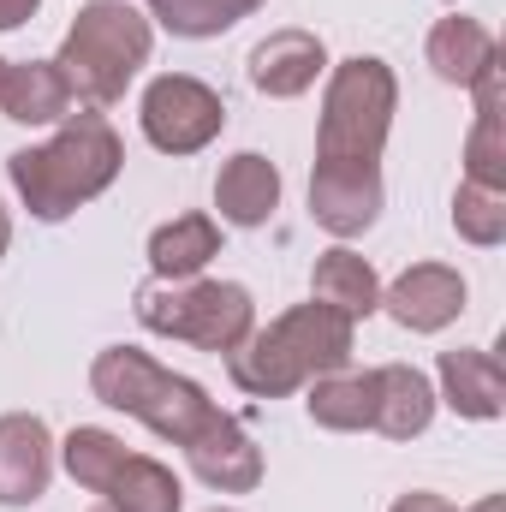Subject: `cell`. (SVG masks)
Masks as SVG:
<instances>
[{
	"label": "cell",
	"mask_w": 506,
	"mask_h": 512,
	"mask_svg": "<svg viewBox=\"0 0 506 512\" xmlns=\"http://www.w3.org/2000/svg\"><path fill=\"white\" fill-rule=\"evenodd\" d=\"M453 227H459V239L465 245H477V251H495L506 239V191H489V185H459L453 191Z\"/></svg>",
	"instance_id": "cell-24"
},
{
	"label": "cell",
	"mask_w": 506,
	"mask_h": 512,
	"mask_svg": "<svg viewBox=\"0 0 506 512\" xmlns=\"http://www.w3.org/2000/svg\"><path fill=\"white\" fill-rule=\"evenodd\" d=\"M435 399H447L471 423H495L506 411V376L495 364V352H477V346L441 352V393Z\"/></svg>",
	"instance_id": "cell-15"
},
{
	"label": "cell",
	"mask_w": 506,
	"mask_h": 512,
	"mask_svg": "<svg viewBox=\"0 0 506 512\" xmlns=\"http://www.w3.org/2000/svg\"><path fill=\"white\" fill-rule=\"evenodd\" d=\"M0 114L12 126H60L72 114V90L54 60H6L0 78Z\"/></svg>",
	"instance_id": "cell-14"
},
{
	"label": "cell",
	"mask_w": 506,
	"mask_h": 512,
	"mask_svg": "<svg viewBox=\"0 0 506 512\" xmlns=\"http://www.w3.org/2000/svg\"><path fill=\"white\" fill-rule=\"evenodd\" d=\"M310 215L334 239L370 233L381 215V167H310Z\"/></svg>",
	"instance_id": "cell-10"
},
{
	"label": "cell",
	"mask_w": 506,
	"mask_h": 512,
	"mask_svg": "<svg viewBox=\"0 0 506 512\" xmlns=\"http://www.w3.org/2000/svg\"><path fill=\"white\" fill-rule=\"evenodd\" d=\"M387 512H459V507H453L447 495H429V489H411V495H399V501H393Z\"/></svg>",
	"instance_id": "cell-26"
},
{
	"label": "cell",
	"mask_w": 506,
	"mask_h": 512,
	"mask_svg": "<svg viewBox=\"0 0 506 512\" xmlns=\"http://www.w3.org/2000/svg\"><path fill=\"white\" fill-rule=\"evenodd\" d=\"M399 108V78L376 54H352L328 72L322 120H316V167H381L387 131Z\"/></svg>",
	"instance_id": "cell-5"
},
{
	"label": "cell",
	"mask_w": 506,
	"mask_h": 512,
	"mask_svg": "<svg viewBox=\"0 0 506 512\" xmlns=\"http://www.w3.org/2000/svg\"><path fill=\"white\" fill-rule=\"evenodd\" d=\"M90 512H114V507H108V501H102V507H90Z\"/></svg>",
	"instance_id": "cell-29"
},
{
	"label": "cell",
	"mask_w": 506,
	"mask_h": 512,
	"mask_svg": "<svg viewBox=\"0 0 506 512\" xmlns=\"http://www.w3.org/2000/svg\"><path fill=\"white\" fill-rule=\"evenodd\" d=\"M102 501L114 512H179L185 507V483L149 459V453H126V465L114 471V483L102 489Z\"/></svg>",
	"instance_id": "cell-21"
},
{
	"label": "cell",
	"mask_w": 506,
	"mask_h": 512,
	"mask_svg": "<svg viewBox=\"0 0 506 512\" xmlns=\"http://www.w3.org/2000/svg\"><path fill=\"white\" fill-rule=\"evenodd\" d=\"M215 209L227 227H268L280 209V167L262 149H239L215 173Z\"/></svg>",
	"instance_id": "cell-12"
},
{
	"label": "cell",
	"mask_w": 506,
	"mask_h": 512,
	"mask_svg": "<svg viewBox=\"0 0 506 512\" xmlns=\"http://www.w3.org/2000/svg\"><path fill=\"white\" fill-rule=\"evenodd\" d=\"M6 251H12V215L0 209V262H6Z\"/></svg>",
	"instance_id": "cell-28"
},
{
	"label": "cell",
	"mask_w": 506,
	"mask_h": 512,
	"mask_svg": "<svg viewBox=\"0 0 506 512\" xmlns=\"http://www.w3.org/2000/svg\"><path fill=\"white\" fill-rule=\"evenodd\" d=\"M447 6H459V0H447Z\"/></svg>",
	"instance_id": "cell-32"
},
{
	"label": "cell",
	"mask_w": 506,
	"mask_h": 512,
	"mask_svg": "<svg viewBox=\"0 0 506 512\" xmlns=\"http://www.w3.org/2000/svg\"><path fill=\"white\" fill-rule=\"evenodd\" d=\"M0 78H6V60H0Z\"/></svg>",
	"instance_id": "cell-31"
},
{
	"label": "cell",
	"mask_w": 506,
	"mask_h": 512,
	"mask_svg": "<svg viewBox=\"0 0 506 512\" xmlns=\"http://www.w3.org/2000/svg\"><path fill=\"white\" fill-rule=\"evenodd\" d=\"M352 352H358V322L310 298V304H292L286 316H274L268 328H251V340L239 352H227V376L251 399H286L316 376L352 370Z\"/></svg>",
	"instance_id": "cell-2"
},
{
	"label": "cell",
	"mask_w": 506,
	"mask_h": 512,
	"mask_svg": "<svg viewBox=\"0 0 506 512\" xmlns=\"http://www.w3.org/2000/svg\"><path fill=\"white\" fill-rule=\"evenodd\" d=\"M221 256V221L215 215H173L149 233V268L155 280H197Z\"/></svg>",
	"instance_id": "cell-18"
},
{
	"label": "cell",
	"mask_w": 506,
	"mask_h": 512,
	"mask_svg": "<svg viewBox=\"0 0 506 512\" xmlns=\"http://www.w3.org/2000/svg\"><path fill=\"white\" fill-rule=\"evenodd\" d=\"M328 72V48L316 30H274L251 48V84L274 102H292L304 90H316V78Z\"/></svg>",
	"instance_id": "cell-11"
},
{
	"label": "cell",
	"mask_w": 506,
	"mask_h": 512,
	"mask_svg": "<svg viewBox=\"0 0 506 512\" xmlns=\"http://www.w3.org/2000/svg\"><path fill=\"white\" fill-rule=\"evenodd\" d=\"M465 298H471V286H465L459 268H447V262H417V268H405V274L381 292V310H387L405 334H441L447 322L465 316Z\"/></svg>",
	"instance_id": "cell-8"
},
{
	"label": "cell",
	"mask_w": 506,
	"mask_h": 512,
	"mask_svg": "<svg viewBox=\"0 0 506 512\" xmlns=\"http://www.w3.org/2000/svg\"><path fill=\"white\" fill-rule=\"evenodd\" d=\"M137 120H143V137L161 155H197L221 137L227 102L191 72H161V78H149V90L137 102Z\"/></svg>",
	"instance_id": "cell-7"
},
{
	"label": "cell",
	"mask_w": 506,
	"mask_h": 512,
	"mask_svg": "<svg viewBox=\"0 0 506 512\" xmlns=\"http://www.w3.org/2000/svg\"><path fill=\"white\" fill-rule=\"evenodd\" d=\"M137 322L161 340H185L197 352H239L256 328V298L239 280H149L131 298Z\"/></svg>",
	"instance_id": "cell-6"
},
{
	"label": "cell",
	"mask_w": 506,
	"mask_h": 512,
	"mask_svg": "<svg viewBox=\"0 0 506 512\" xmlns=\"http://www.w3.org/2000/svg\"><path fill=\"white\" fill-rule=\"evenodd\" d=\"M90 393H96L108 411L137 417L143 429H155V435L173 441V447L203 441V435L227 417L191 376H173L167 364H155V358L137 352V346H108V352H96V364H90Z\"/></svg>",
	"instance_id": "cell-3"
},
{
	"label": "cell",
	"mask_w": 506,
	"mask_h": 512,
	"mask_svg": "<svg viewBox=\"0 0 506 512\" xmlns=\"http://www.w3.org/2000/svg\"><path fill=\"white\" fill-rule=\"evenodd\" d=\"M54 477V435L36 411L0 417V507H30L48 495Z\"/></svg>",
	"instance_id": "cell-9"
},
{
	"label": "cell",
	"mask_w": 506,
	"mask_h": 512,
	"mask_svg": "<svg viewBox=\"0 0 506 512\" xmlns=\"http://www.w3.org/2000/svg\"><path fill=\"white\" fill-rule=\"evenodd\" d=\"M429 72L441 78V84H459V90H471L495 60H501V42L477 24V18H465V12H453V18H441L435 30H429Z\"/></svg>",
	"instance_id": "cell-16"
},
{
	"label": "cell",
	"mask_w": 506,
	"mask_h": 512,
	"mask_svg": "<svg viewBox=\"0 0 506 512\" xmlns=\"http://www.w3.org/2000/svg\"><path fill=\"white\" fill-rule=\"evenodd\" d=\"M60 459H66V477L90 495H102L114 483V471L126 465V441L114 429H96V423H78L66 441H60Z\"/></svg>",
	"instance_id": "cell-22"
},
{
	"label": "cell",
	"mask_w": 506,
	"mask_h": 512,
	"mask_svg": "<svg viewBox=\"0 0 506 512\" xmlns=\"http://www.w3.org/2000/svg\"><path fill=\"white\" fill-rule=\"evenodd\" d=\"M465 179L506 191V137H501V114H477V126L465 137Z\"/></svg>",
	"instance_id": "cell-25"
},
{
	"label": "cell",
	"mask_w": 506,
	"mask_h": 512,
	"mask_svg": "<svg viewBox=\"0 0 506 512\" xmlns=\"http://www.w3.org/2000/svg\"><path fill=\"white\" fill-rule=\"evenodd\" d=\"M209 512H233V507H209Z\"/></svg>",
	"instance_id": "cell-30"
},
{
	"label": "cell",
	"mask_w": 506,
	"mask_h": 512,
	"mask_svg": "<svg viewBox=\"0 0 506 512\" xmlns=\"http://www.w3.org/2000/svg\"><path fill=\"white\" fill-rule=\"evenodd\" d=\"M126 167V143L102 114H66L60 131L36 149H12L6 155V179L24 197V209L36 221H66L84 203H96Z\"/></svg>",
	"instance_id": "cell-1"
},
{
	"label": "cell",
	"mask_w": 506,
	"mask_h": 512,
	"mask_svg": "<svg viewBox=\"0 0 506 512\" xmlns=\"http://www.w3.org/2000/svg\"><path fill=\"white\" fill-rule=\"evenodd\" d=\"M149 48H155V24L131 0H90V6H78L54 66H60L72 102L114 108L131 90V78L149 66Z\"/></svg>",
	"instance_id": "cell-4"
},
{
	"label": "cell",
	"mask_w": 506,
	"mask_h": 512,
	"mask_svg": "<svg viewBox=\"0 0 506 512\" xmlns=\"http://www.w3.org/2000/svg\"><path fill=\"white\" fill-rule=\"evenodd\" d=\"M185 459H191V471H197L215 495H251L256 483H262V447L245 435L239 417H221L203 441L185 447Z\"/></svg>",
	"instance_id": "cell-13"
},
{
	"label": "cell",
	"mask_w": 506,
	"mask_h": 512,
	"mask_svg": "<svg viewBox=\"0 0 506 512\" xmlns=\"http://www.w3.org/2000/svg\"><path fill=\"white\" fill-rule=\"evenodd\" d=\"M435 382L411 364H381L376 370V435L387 441H411L435 423Z\"/></svg>",
	"instance_id": "cell-17"
},
{
	"label": "cell",
	"mask_w": 506,
	"mask_h": 512,
	"mask_svg": "<svg viewBox=\"0 0 506 512\" xmlns=\"http://www.w3.org/2000/svg\"><path fill=\"white\" fill-rule=\"evenodd\" d=\"M262 0H149V18L185 42H209V36H227L239 18H251Z\"/></svg>",
	"instance_id": "cell-23"
},
{
	"label": "cell",
	"mask_w": 506,
	"mask_h": 512,
	"mask_svg": "<svg viewBox=\"0 0 506 512\" xmlns=\"http://www.w3.org/2000/svg\"><path fill=\"white\" fill-rule=\"evenodd\" d=\"M310 298L340 310V316H352V322H364L370 310H381V280L358 251L334 245V251L316 256V268H310Z\"/></svg>",
	"instance_id": "cell-19"
},
{
	"label": "cell",
	"mask_w": 506,
	"mask_h": 512,
	"mask_svg": "<svg viewBox=\"0 0 506 512\" xmlns=\"http://www.w3.org/2000/svg\"><path fill=\"white\" fill-rule=\"evenodd\" d=\"M36 6H42V0H0V30L30 24V18H36Z\"/></svg>",
	"instance_id": "cell-27"
},
{
	"label": "cell",
	"mask_w": 506,
	"mask_h": 512,
	"mask_svg": "<svg viewBox=\"0 0 506 512\" xmlns=\"http://www.w3.org/2000/svg\"><path fill=\"white\" fill-rule=\"evenodd\" d=\"M310 423L334 429V435H358L376 429V370H334L310 382Z\"/></svg>",
	"instance_id": "cell-20"
}]
</instances>
